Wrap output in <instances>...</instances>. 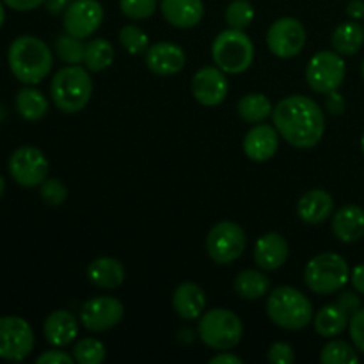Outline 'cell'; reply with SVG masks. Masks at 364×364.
<instances>
[{
    "instance_id": "31",
    "label": "cell",
    "mask_w": 364,
    "mask_h": 364,
    "mask_svg": "<svg viewBox=\"0 0 364 364\" xmlns=\"http://www.w3.org/2000/svg\"><path fill=\"white\" fill-rule=\"evenodd\" d=\"M320 363L322 364H358L359 354L354 345L343 340L331 338L329 343L320 352Z\"/></svg>"
},
{
    "instance_id": "9",
    "label": "cell",
    "mask_w": 364,
    "mask_h": 364,
    "mask_svg": "<svg viewBox=\"0 0 364 364\" xmlns=\"http://www.w3.org/2000/svg\"><path fill=\"white\" fill-rule=\"evenodd\" d=\"M247 237L242 230L240 224L233 220H220L210 230L206 237V252L212 258V262L219 265L233 263L244 255Z\"/></svg>"
},
{
    "instance_id": "6",
    "label": "cell",
    "mask_w": 364,
    "mask_h": 364,
    "mask_svg": "<svg viewBox=\"0 0 364 364\" xmlns=\"http://www.w3.org/2000/svg\"><path fill=\"white\" fill-rule=\"evenodd\" d=\"M212 59L228 75H240L255 60V45L242 28H226L212 43Z\"/></svg>"
},
{
    "instance_id": "8",
    "label": "cell",
    "mask_w": 364,
    "mask_h": 364,
    "mask_svg": "<svg viewBox=\"0 0 364 364\" xmlns=\"http://www.w3.org/2000/svg\"><path fill=\"white\" fill-rule=\"evenodd\" d=\"M347 75L343 55L329 50H320L309 59L306 68V82L318 95H329L341 87Z\"/></svg>"
},
{
    "instance_id": "41",
    "label": "cell",
    "mask_w": 364,
    "mask_h": 364,
    "mask_svg": "<svg viewBox=\"0 0 364 364\" xmlns=\"http://www.w3.org/2000/svg\"><path fill=\"white\" fill-rule=\"evenodd\" d=\"M73 355H70L64 350H57V347L53 350H46L36 359L38 364H71L73 363Z\"/></svg>"
},
{
    "instance_id": "29",
    "label": "cell",
    "mask_w": 364,
    "mask_h": 364,
    "mask_svg": "<svg viewBox=\"0 0 364 364\" xmlns=\"http://www.w3.org/2000/svg\"><path fill=\"white\" fill-rule=\"evenodd\" d=\"M272 103L262 92H249L242 96L237 105V112L240 119H244L249 124L263 123L269 116H272Z\"/></svg>"
},
{
    "instance_id": "14",
    "label": "cell",
    "mask_w": 364,
    "mask_h": 364,
    "mask_svg": "<svg viewBox=\"0 0 364 364\" xmlns=\"http://www.w3.org/2000/svg\"><path fill=\"white\" fill-rule=\"evenodd\" d=\"M103 21V6L98 0H73L64 11L63 25L75 38H91Z\"/></svg>"
},
{
    "instance_id": "44",
    "label": "cell",
    "mask_w": 364,
    "mask_h": 364,
    "mask_svg": "<svg viewBox=\"0 0 364 364\" xmlns=\"http://www.w3.org/2000/svg\"><path fill=\"white\" fill-rule=\"evenodd\" d=\"M350 283L355 291L364 295V263L354 267V270H350Z\"/></svg>"
},
{
    "instance_id": "26",
    "label": "cell",
    "mask_w": 364,
    "mask_h": 364,
    "mask_svg": "<svg viewBox=\"0 0 364 364\" xmlns=\"http://www.w3.org/2000/svg\"><path fill=\"white\" fill-rule=\"evenodd\" d=\"M14 105H16V112L25 121H31V123L41 121L46 116V112H48V100H46V96L39 89L31 87V85L18 91Z\"/></svg>"
},
{
    "instance_id": "5",
    "label": "cell",
    "mask_w": 364,
    "mask_h": 364,
    "mask_svg": "<svg viewBox=\"0 0 364 364\" xmlns=\"http://www.w3.org/2000/svg\"><path fill=\"white\" fill-rule=\"evenodd\" d=\"M350 281V267L336 252H322L309 259L304 270V283L313 294L333 295L343 290Z\"/></svg>"
},
{
    "instance_id": "32",
    "label": "cell",
    "mask_w": 364,
    "mask_h": 364,
    "mask_svg": "<svg viewBox=\"0 0 364 364\" xmlns=\"http://www.w3.org/2000/svg\"><path fill=\"white\" fill-rule=\"evenodd\" d=\"M55 52L63 63L70 64V66H77V64L84 63L85 53V43L84 39L75 38L71 34H60L55 39Z\"/></svg>"
},
{
    "instance_id": "33",
    "label": "cell",
    "mask_w": 364,
    "mask_h": 364,
    "mask_svg": "<svg viewBox=\"0 0 364 364\" xmlns=\"http://www.w3.org/2000/svg\"><path fill=\"white\" fill-rule=\"evenodd\" d=\"M73 359L78 364H102L105 361V345L96 338H84L73 347Z\"/></svg>"
},
{
    "instance_id": "43",
    "label": "cell",
    "mask_w": 364,
    "mask_h": 364,
    "mask_svg": "<svg viewBox=\"0 0 364 364\" xmlns=\"http://www.w3.org/2000/svg\"><path fill=\"white\" fill-rule=\"evenodd\" d=\"M9 9L20 11V13H27V11L38 9L41 4H45L46 0H2Z\"/></svg>"
},
{
    "instance_id": "39",
    "label": "cell",
    "mask_w": 364,
    "mask_h": 364,
    "mask_svg": "<svg viewBox=\"0 0 364 364\" xmlns=\"http://www.w3.org/2000/svg\"><path fill=\"white\" fill-rule=\"evenodd\" d=\"M348 331H350V338L354 347L358 348V352H361L364 355V308H361L355 315L350 316Z\"/></svg>"
},
{
    "instance_id": "3",
    "label": "cell",
    "mask_w": 364,
    "mask_h": 364,
    "mask_svg": "<svg viewBox=\"0 0 364 364\" xmlns=\"http://www.w3.org/2000/svg\"><path fill=\"white\" fill-rule=\"evenodd\" d=\"M92 95V78L87 70L77 66L60 68L50 84V96L64 114H77L85 109Z\"/></svg>"
},
{
    "instance_id": "4",
    "label": "cell",
    "mask_w": 364,
    "mask_h": 364,
    "mask_svg": "<svg viewBox=\"0 0 364 364\" xmlns=\"http://www.w3.org/2000/svg\"><path fill=\"white\" fill-rule=\"evenodd\" d=\"M267 315L284 331H301L313 320V304L308 295L294 287H279L267 299Z\"/></svg>"
},
{
    "instance_id": "38",
    "label": "cell",
    "mask_w": 364,
    "mask_h": 364,
    "mask_svg": "<svg viewBox=\"0 0 364 364\" xmlns=\"http://www.w3.org/2000/svg\"><path fill=\"white\" fill-rule=\"evenodd\" d=\"M267 359L274 364H291L295 361V352L294 347L287 341H276L272 347L269 348Z\"/></svg>"
},
{
    "instance_id": "40",
    "label": "cell",
    "mask_w": 364,
    "mask_h": 364,
    "mask_svg": "<svg viewBox=\"0 0 364 364\" xmlns=\"http://www.w3.org/2000/svg\"><path fill=\"white\" fill-rule=\"evenodd\" d=\"M336 304L340 306V308H343L345 311H347L348 316L355 315V313L363 308V301H361V297H359V291H355V290L341 291L336 299Z\"/></svg>"
},
{
    "instance_id": "49",
    "label": "cell",
    "mask_w": 364,
    "mask_h": 364,
    "mask_svg": "<svg viewBox=\"0 0 364 364\" xmlns=\"http://www.w3.org/2000/svg\"><path fill=\"white\" fill-rule=\"evenodd\" d=\"M4 191H6V180H4V178L0 176V198H2Z\"/></svg>"
},
{
    "instance_id": "36",
    "label": "cell",
    "mask_w": 364,
    "mask_h": 364,
    "mask_svg": "<svg viewBox=\"0 0 364 364\" xmlns=\"http://www.w3.org/2000/svg\"><path fill=\"white\" fill-rule=\"evenodd\" d=\"M39 198L43 203L48 206H59L66 201L68 198V188L57 178H46L41 185H39Z\"/></svg>"
},
{
    "instance_id": "50",
    "label": "cell",
    "mask_w": 364,
    "mask_h": 364,
    "mask_svg": "<svg viewBox=\"0 0 364 364\" xmlns=\"http://www.w3.org/2000/svg\"><path fill=\"white\" fill-rule=\"evenodd\" d=\"M361 149H363V153H364V134H363V137H361Z\"/></svg>"
},
{
    "instance_id": "2",
    "label": "cell",
    "mask_w": 364,
    "mask_h": 364,
    "mask_svg": "<svg viewBox=\"0 0 364 364\" xmlns=\"http://www.w3.org/2000/svg\"><path fill=\"white\" fill-rule=\"evenodd\" d=\"M7 64L16 80L25 85H36L52 71L53 55L43 39L36 36H20L9 45Z\"/></svg>"
},
{
    "instance_id": "7",
    "label": "cell",
    "mask_w": 364,
    "mask_h": 364,
    "mask_svg": "<svg viewBox=\"0 0 364 364\" xmlns=\"http://www.w3.org/2000/svg\"><path fill=\"white\" fill-rule=\"evenodd\" d=\"M199 340L212 350H231L244 334V326L237 313L224 308H213L201 315L198 323Z\"/></svg>"
},
{
    "instance_id": "12",
    "label": "cell",
    "mask_w": 364,
    "mask_h": 364,
    "mask_svg": "<svg viewBox=\"0 0 364 364\" xmlns=\"http://www.w3.org/2000/svg\"><path fill=\"white\" fill-rule=\"evenodd\" d=\"M306 45V28L297 18L283 16L270 25L267 32V46L279 59H291L302 52Z\"/></svg>"
},
{
    "instance_id": "25",
    "label": "cell",
    "mask_w": 364,
    "mask_h": 364,
    "mask_svg": "<svg viewBox=\"0 0 364 364\" xmlns=\"http://www.w3.org/2000/svg\"><path fill=\"white\" fill-rule=\"evenodd\" d=\"M348 322H350V316L336 302L320 308L318 313L313 316V326H315L316 334H320L322 338H329V340L340 336L348 327Z\"/></svg>"
},
{
    "instance_id": "34",
    "label": "cell",
    "mask_w": 364,
    "mask_h": 364,
    "mask_svg": "<svg viewBox=\"0 0 364 364\" xmlns=\"http://www.w3.org/2000/svg\"><path fill=\"white\" fill-rule=\"evenodd\" d=\"M119 43L128 53L139 55L149 48V38L137 25H124L119 31Z\"/></svg>"
},
{
    "instance_id": "13",
    "label": "cell",
    "mask_w": 364,
    "mask_h": 364,
    "mask_svg": "<svg viewBox=\"0 0 364 364\" xmlns=\"http://www.w3.org/2000/svg\"><path fill=\"white\" fill-rule=\"evenodd\" d=\"M124 306L119 299L109 297H95L89 299L80 308V323L84 329L91 333H105V331L114 329L117 323L123 320Z\"/></svg>"
},
{
    "instance_id": "22",
    "label": "cell",
    "mask_w": 364,
    "mask_h": 364,
    "mask_svg": "<svg viewBox=\"0 0 364 364\" xmlns=\"http://www.w3.org/2000/svg\"><path fill=\"white\" fill-rule=\"evenodd\" d=\"M334 208L333 196L322 188H313V191L306 192L297 203V215L302 223L311 224H322L323 220L329 219Z\"/></svg>"
},
{
    "instance_id": "42",
    "label": "cell",
    "mask_w": 364,
    "mask_h": 364,
    "mask_svg": "<svg viewBox=\"0 0 364 364\" xmlns=\"http://www.w3.org/2000/svg\"><path fill=\"white\" fill-rule=\"evenodd\" d=\"M326 107L331 114H334V116H340V114L345 112V107H347V103H345V98L340 95V92L333 91L327 95Z\"/></svg>"
},
{
    "instance_id": "19",
    "label": "cell",
    "mask_w": 364,
    "mask_h": 364,
    "mask_svg": "<svg viewBox=\"0 0 364 364\" xmlns=\"http://www.w3.org/2000/svg\"><path fill=\"white\" fill-rule=\"evenodd\" d=\"M78 323H80V320L75 318L70 311H66V309H57V311L50 313L46 316L45 323H43L45 340L52 347H68V345L77 340Z\"/></svg>"
},
{
    "instance_id": "45",
    "label": "cell",
    "mask_w": 364,
    "mask_h": 364,
    "mask_svg": "<svg viewBox=\"0 0 364 364\" xmlns=\"http://www.w3.org/2000/svg\"><path fill=\"white\" fill-rule=\"evenodd\" d=\"M210 364H242V359L238 355L230 354L228 350H220L219 354L210 359Z\"/></svg>"
},
{
    "instance_id": "51",
    "label": "cell",
    "mask_w": 364,
    "mask_h": 364,
    "mask_svg": "<svg viewBox=\"0 0 364 364\" xmlns=\"http://www.w3.org/2000/svg\"><path fill=\"white\" fill-rule=\"evenodd\" d=\"M361 73H363V78H364V59H363V66H361Z\"/></svg>"
},
{
    "instance_id": "37",
    "label": "cell",
    "mask_w": 364,
    "mask_h": 364,
    "mask_svg": "<svg viewBox=\"0 0 364 364\" xmlns=\"http://www.w3.org/2000/svg\"><path fill=\"white\" fill-rule=\"evenodd\" d=\"M119 9L130 20H148L155 14L156 0H119Z\"/></svg>"
},
{
    "instance_id": "18",
    "label": "cell",
    "mask_w": 364,
    "mask_h": 364,
    "mask_svg": "<svg viewBox=\"0 0 364 364\" xmlns=\"http://www.w3.org/2000/svg\"><path fill=\"white\" fill-rule=\"evenodd\" d=\"M288 242L279 233H265L256 240L252 258L262 270H277L288 259Z\"/></svg>"
},
{
    "instance_id": "30",
    "label": "cell",
    "mask_w": 364,
    "mask_h": 364,
    "mask_svg": "<svg viewBox=\"0 0 364 364\" xmlns=\"http://www.w3.org/2000/svg\"><path fill=\"white\" fill-rule=\"evenodd\" d=\"M114 63V46L109 39L95 38L85 43L84 64L89 71H105Z\"/></svg>"
},
{
    "instance_id": "24",
    "label": "cell",
    "mask_w": 364,
    "mask_h": 364,
    "mask_svg": "<svg viewBox=\"0 0 364 364\" xmlns=\"http://www.w3.org/2000/svg\"><path fill=\"white\" fill-rule=\"evenodd\" d=\"M124 277H127L124 265L119 259L110 256L92 259L87 267V279L91 281V284L103 290H116L124 283Z\"/></svg>"
},
{
    "instance_id": "48",
    "label": "cell",
    "mask_w": 364,
    "mask_h": 364,
    "mask_svg": "<svg viewBox=\"0 0 364 364\" xmlns=\"http://www.w3.org/2000/svg\"><path fill=\"white\" fill-rule=\"evenodd\" d=\"M4 20H6V9H4V4L2 0H0V27H2Z\"/></svg>"
},
{
    "instance_id": "28",
    "label": "cell",
    "mask_w": 364,
    "mask_h": 364,
    "mask_svg": "<svg viewBox=\"0 0 364 364\" xmlns=\"http://www.w3.org/2000/svg\"><path fill=\"white\" fill-rule=\"evenodd\" d=\"M235 294L242 299H247V301H256V299H262L269 294L270 290V281L259 270H242L237 277H235Z\"/></svg>"
},
{
    "instance_id": "11",
    "label": "cell",
    "mask_w": 364,
    "mask_h": 364,
    "mask_svg": "<svg viewBox=\"0 0 364 364\" xmlns=\"http://www.w3.org/2000/svg\"><path fill=\"white\" fill-rule=\"evenodd\" d=\"M7 169L18 185L34 188L48 178V159L36 146H21L9 156Z\"/></svg>"
},
{
    "instance_id": "35",
    "label": "cell",
    "mask_w": 364,
    "mask_h": 364,
    "mask_svg": "<svg viewBox=\"0 0 364 364\" xmlns=\"http://www.w3.org/2000/svg\"><path fill=\"white\" fill-rule=\"evenodd\" d=\"M226 16L228 25L231 28H247L251 21L255 20V7L249 0H233L230 6L226 7Z\"/></svg>"
},
{
    "instance_id": "47",
    "label": "cell",
    "mask_w": 364,
    "mask_h": 364,
    "mask_svg": "<svg viewBox=\"0 0 364 364\" xmlns=\"http://www.w3.org/2000/svg\"><path fill=\"white\" fill-rule=\"evenodd\" d=\"M71 2H73V0H46L45 6L50 14H59V13H64Z\"/></svg>"
},
{
    "instance_id": "46",
    "label": "cell",
    "mask_w": 364,
    "mask_h": 364,
    "mask_svg": "<svg viewBox=\"0 0 364 364\" xmlns=\"http://www.w3.org/2000/svg\"><path fill=\"white\" fill-rule=\"evenodd\" d=\"M347 14L352 20H363L364 18V0H350L347 6Z\"/></svg>"
},
{
    "instance_id": "27",
    "label": "cell",
    "mask_w": 364,
    "mask_h": 364,
    "mask_svg": "<svg viewBox=\"0 0 364 364\" xmlns=\"http://www.w3.org/2000/svg\"><path fill=\"white\" fill-rule=\"evenodd\" d=\"M333 43L334 52L340 55H354L364 45V28L358 21H345V23L338 25L336 31L333 32Z\"/></svg>"
},
{
    "instance_id": "15",
    "label": "cell",
    "mask_w": 364,
    "mask_h": 364,
    "mask_svg": "<svg viewBox=\"0 0 364 364\" xmlns=\"http://www.w3.org/2000/svg\"><path fill=\"white\" fill-rule=\"evenodd\" d=\"M230 85L220 68L205 66L192 77V95L205 107H217L226 100Z\"/></svg>"
},
{
    "instance_id": "23",
    "label": "cell",
    "mask_w": 364,
    "mask_h": 364,
    "mask_svg": "<svg viewBox=\"0 0 364 364\" xmlns=\"http://www.w3.org/2000/svg\"><path fill=\"white\" fill-rule=\"evenodd\" d=\"M173 308L181 320L201 318L206 308V295L203 288L196 283H181L173 294Z\"/></svg>"
},
{
    "instance_id": "21",
    "label": "cell",
    "mask_w": 364,
    "mask_h": 364,
    "mask_svg": "<svg viewBox=\"0 0 364 364\" xmlns=\"http://www.w3.org/2000/svg\"><path fill=\"white\" fill-rule=\"evenodd\" d=\"M334 237L343 244H354L364 237V210L358 205H345L334 213L333 223Z\"/></svg>"
},
{
    "instance_id": "16",
    "label": "cell",
    "mask_w": 364,
    "mask_h": 364,
    "mask_svg": "<svg viewBox=\"0 0 364 364\" xmlns=\"http://www.w3.org/2000/svg\"><path fill=\"white\" fill-rule=\"evenodd\" d=\"M185 63H187V57H185L183 48L176 43L160 41L146 50V66L151 73L160 75V77L180 73L185 68Z\"/></svg>"
},
{
    "instance_id": "17",
    "label": "cell",
    "mask_w": 364,
    "mask_h": 364,
    "mask_svg": "<svg viewBox=\"0 0 364 364\" xmlns=\"http://www.w3.org/2000/svg\"><path fill=\"white\" fill-rule=\"evenodd\" d=\"M279 132L276 127L258 123L245 134L244 153L252 162H267L279 149Z\"/></svg>"
},
{
    "instance_id": "20",
    "label": "cell",
    "mask_w": 364,
    "mask_h": 364,
    "mask_svg": "<svg viewBox=\"0 0 364 364\" xmlns=\"http://www.w3.org/2000/svg\"><path fill=\"white\" fill-rule=\"evenodd\" d=\"M160 11L173 27L192 28L205 16V4L203 0H162Z\"/></svg>"
},
{
    "instance_id": "10",
    "label": "cell",
    "mask_w": 364,
    "mask_h": 364,
    "mask_svg": "<svg viewBox=\"0 0 364 364\" xmlns=\"http://www.w3.org/2000/svg\"><path fill=\"white\" fill-rule=\"evenodd\" d=\"M36 345L31 323L20 316H0V359L23 361Z\"/></svg>"
},
{
    "instance_id": "1",
    "label": "cell",
    "mask_w": 364,
    "mask_h": 364,
    "mask_svg": "<svg viewBox=\"0 0 364 364\" xmlns=\"http://www.w3.org/2000/svg\"><path fill=\"white\" fill-rule=\"evenodd\" d=\"M272 121L281 137L299 149L315 148L326 132V114L315 100L291 95L272 110Z\"/></svg>"
}]
</instances>
